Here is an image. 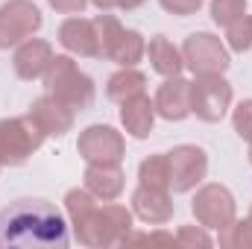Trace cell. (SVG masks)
<instances>
[{
	"label": "cell",
	"mask_w": 252,
	"mask_h": 249,
	"mask_svg": "<svg viewBox=\"0 0 252 249\" xmlns=\"http://www.w3.org/2000/svg\"><path fill=\"white\" fill-rule=\"evenodd\" d=\"M235 126H238L241 138H250L252 141V100L238 109V115H235Z\"/></svg>",
	"instance_id": "cell-10"
},
{
	"label": "cell",
	"mask_w": 252,
	"mask_h": 249,
	"mask_svg": "<svg viewBox=\"0 0 252 249\" xmlns=\"http://www.w3.org/2000/svg\"><path fill=\"white\" fill-rule=\"evenodd\" d=\"M188 59H190V67H193V70H202V73H208V70H223V67L229 64L226 53L220 50V44H217L214 35H190Z\"/></svg>",
	"instance_id": "cell-3"
},
{
	"label": "cell",
	"mask_w": 252,
	"mask_h": 249,
	"mask_svg": "<svg viewBox=\"0 0 252 249\" xmlns=\"http://www.w3.org/2000/svg\"><path fill=\"white\" fill-rule=\"evenodd\" d=\"M47 50V44H27L21 53H18V73L21 76H35V73H41V67H44V62H38V53H44Z\"/></svg>",
	"instance_id": "cell-7"
},
{
	"label": "cell",
	"mask_w": 252,
	"mask_h": 249,
	"mask_svg": "<svg viewBox=\"0 0 252 249\" xmlns=\"http://www.w3.org/2000/svg\"><path fill=\"white\" fill-rule=\"evenodd\" d=\"M124 6H135V3H141V0H121Z\"/></svg>",
	"instance_id": "cell-13"
},
{
	"label": "cell",
	"mask_w": 252,
	"mask_h": 249,
	"mask_svg": "<svg viewBox=\"0 0 252 249\" xmlns=\"http://www.w3.org/2000/svg\"><path fill=\"white\" fill-rule=\"evenodd\" d=\"M247 0H214V21L217 24H229L232 18L244 15Z\"/></svg>",
	"instance_id": "cell-8"
},
{
	"label": "cell",
	"mask_w": 252,
	"mask_h": 249,
	"mask_svg": "<svg viewBox=\"0 0 252 249\" xmlns=\"http://www.w3.org/2000/svg\"><path fill=\"white\" fill-rule=\"evenodd\" d=\"M167 9H173V12H179V15H188L193 12L196 6H199V0H161Z\"/></svg>",
	"instance_id": "cell-11"
},
{
	"label": "cell",
	"mask_w": 252,
	"mask_h": 249,
	"mask_svg": "<svg viewBox=\"0 0 252 249\" xmlns=\"http://www.w3.org/2000/svg\"><path fill=\"white\" fill-rule=\"evenodd\" d=\"M124 85H126V94H135V91H141V85H144V79L138 76V73H121V76H115L112 79V88H109V94L112 97H121V91H124Z\"/></svg>",
	"instance_id": "cell-9"
},
{
	"label": "cell",
	"mask_w": 252,
	"mask_h": 249,
	"mask_svg": "<svg viewBox=\"0 0 252 249\" xmlns=\"http://www.w3.org/2000/svg\"><path fill=\"white\" fill-rule=\"evenodd\" d=\"M94 3H97V6H112L115 0H94Z\"/></svg>",
	"instance_id": "cell-12"
},
{
	"label": "cell",
	"mask_w": 252,
	"mask_h": 249,
	"mask_svg": "<svg viewBox=\"0 0 252 249\" xmlns=\"http://www.w3.org/2000/svg\"><path fill=\"white\" fill-rule=\"evenodd\" d=\"M150 56L156 59V70L158 73H176L179 67H182V62H179V53L158 35L156 41H153V47H150Z\"/></svg>",
	"instance_id": "cell-6"
},
{
	"label": "cell",
	"mask_w": 252,
	"mask_h": 249,
	"mask_svg": "<svg viewBox=\"0 0 252 249\" xmlns=\"http://www.w3.org/2000/svg\"><path fill=\"white\" fill-rule=\"evenodd\" d=\"M188 88H185V82L182 79H173V82H167L164 88H161V94H158V106H161V115L164 118H170V121H179V118H185L188 115Z\"/></svg>",
	"instance_id": "cell-4"
},
{
	"label": "cell",
	"mask_w": 252,
	"mask_h": 249,
	"mask_svg": "<svg viewBox=\"0 0 252 249\" xmlns=\"http://www.w3.org/2000/svg\"><path fill=\"white\" fill-rule=\"evenodd\" d=\"M229 103V85L217 76H208L193 85V112L205 121H220L226 115Z\"/></svg>",
	"instance_id": "cell-2"
},
{
	"label": "cell",
	"mask_w": 252,
	"mask_h": 249,
	"mask_svg": "<svg viewBox=\"0 0 252 249\" xmlns=\"http://www.w3.org/2000/svg\"><path fill=\"white\" fill-rule=\"evenodd\" d=\"M124 124L129 126V132H132L135 138H144V135L150 132V126H153V106H150L147 100L132 103L129 109H124Z\"/></svg>",
	"instance_id": "cell-5"
},
{
	"label": "cell",
	"mask_w": 252,
	"mask_h": 249,
	"mask_svg": "<svg viewBox=\"0 0 252 249\" xmlns=\"http://www.w3.org/2000/svg\"><path fill=\"white\" fill-rule=\"evenodd\" d=\"M0 247H67V226L50 202L18 199L0 211Z\"/></svg>",
	"instance_id": "cell-1"
}]
</instances>
